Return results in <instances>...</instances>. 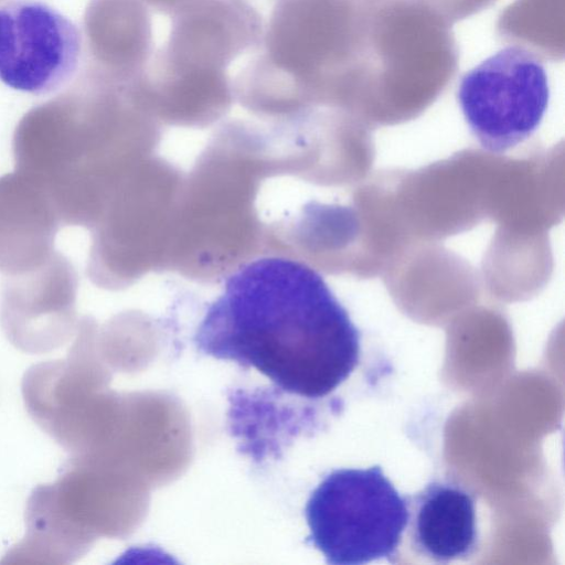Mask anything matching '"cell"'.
Here are the masks:
<instances>
[{
	"label": "cell",
	"instance_id": "6da1fadb",
	"mask_svg": "<svg viewBox=\"0 0 565 565\" xmlns=\"http://www.w3.org/2000/svg\"><path fill=\"white\" fill-rule=\"evenodd\" d=\"M205 355L252 367L291 395L330 397L362 362V335L323 277L264 256L231 273L193 337Z\"/></svg>",
	"mask_w": 565,
	"mask_h": 565
},
{
	"label": "cell",
	"instance_id": "7a4b0ae2",
	"mask_svg": "<svg viewBox=\"0 0 565 565\" xmlns=\"http://www.w3.org/2000/svg\"><path fill=\"white\" fill-rule=\"evenodd\" d=\"M307 542L328 564L394 563L408 520L403 495L379 465L329 472L311 492L305 509Z\"/></svg>",
	"mask_w": 565,
	"mask_h": 565
},
{
	"label": "cell",
	"instance_id": "3957f363",
	"mask_svg": "<svg viewBox=\"0 0 565 565\" xmlns=\"http://www.w3.org/2000/svg\"><path fill=\"white\" fill-rule=\"evenodd\" d=\"M350 0H276L252 58L297 95L343 83L358 49V10Z\"/></svg>",
	"mask_w": 565,
	"mask_h": 565
},
{
	"label": "cell",
	"instance_id": "277c9868",
	"mask_svg": "<svg viewBox=\"0 0 565 565\" xmlns=\"http://www.w3.org/2000/svg\"><path fill=\"white\" fill-rule=\"evenodd\" d=\"M465 120L491 153H503L540 126L550 100L546 70L533 52L509 45L468 71L457 90Z\"/></svg>",
	"mask_w": 565,
	"mask_h": 565
},
{
	"label": "cell",
	"instance_id": "5b68a950",
	"mask_svg": "<svg viewBox=\"0 0 565 565\" xmlns=\"http://www.w3.org/2000/svg\"><path fill=\"white\" fill-rule=\"evenodd\" d=\"M78 26L40 0L0 3V82L31 95H47L75 75L82 55Z\"/></svg>",
	"mask_w": 565,
	"mask_h": 565
},
{
	"label": "cell",
	"instance_id": "8992f818",
	"mask_svg": "<svg viewBox=\"0 0 565 565\" xmlns=\"http://www.w3.org/2000/svg\"><path fill=\"white\" fill-rule=\"evenodd\" d=\"M276 0H199L171 20L167 43L154 50L170 65L226 72L246 52L262 46Z\"/></svg>",
	"mask_w": 565,
	"mask_h": 565
},
{
	"label": "cell",
	"instance_id": "52a82bcc",
	"mask_svg": "<svg viewBox=\"0 0 565 565\" xmlns=\"http://www.w3.org/2000/svg\"><path fill=\"white\" fill-rule=\"evenodd\" d=\"M76 294L75 268L57 252L32 270L7 276L0 300L7 338L32 354L60 348L75 333Z\"/></svg>",
	"mask_w": 565,
	"mask_h": 565
},
{
	"label": "cell",
	"instance_id": "ba28073f",
	"mask_svg": "<svg viewBox=\"0 0 565 565\" xmlns=\"http://www.w3.org/2000/svg\"><path fill=\"white\" fill-rule=\"evenodd\" d=\"M404 533L417 556L435 564L467 561L480 545L477 500L452 480H434L407 495Z\"/></svg>",
	"mask_w": 565,
	"mask_h": 565
},
{
	"label": "cell",
	"instance_id": "9c48e42d",
	"mask_svg": "<svg viewBox=\"0 0 565 565\" xmlns=\"http://www.w3.org/2000/svg\"><path fill=\"white\" fill-rule=\"evenodd\" d=\"M62 225L45 191L14 171L0 177V273L14 276L46 262Z\"/></svg>",
	"mask_w": 565,
	"mask_h": 565
},
{
	"label": "cell",
	"instance_id": "30bf717a",
	"mask_svg": "<svg viewBox=\"0 0 565 565\" xmlns=\"http://www.w3.org/2000/svg\"><path fill=\"white\" fill-rule=\"evenodd\" d=\"M87 68L132 82L154 51L152 22L142 0H90L84 18Z\"/></svg>",
	"mask_w": 565,
	"mask_h": 565
},
{
	"label": "cell",
	"instance_id": "8fae6325",
	"mask_svg": "<svg viewBox=\"0 0 565 565\" xmlns=\"http://www.w3.org/2000/svg\"><path fill=\"white\" fill-rule=\"evenodd\" d=\"M151 7L156 12L167 15H174L182 9L199 0H142Z\"/></svg>",
	"mask_w": 565,
	"mask_h": 565
}]
</instances>
